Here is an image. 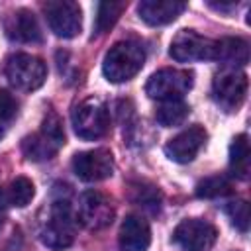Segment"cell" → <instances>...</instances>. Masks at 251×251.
Instances as JSON below:
<instances>
[{
	"mask_svg": "<svg viewBox=\"0 0 251 251\" xmlns=\"http://www.w3.org/2000/svg\"><path fill=\"white\" fill-rule=\"evenodd\" d=\"M143 63H145L143 45L139 41L126 39L114 43L108 49L102 63V71L110 82H126L143 69Z\"/></svg>",
	"mask_w": 251,
	"mask_h": 251,
	"instance_id": "1",
	"label": "cell"
},
{
	"mask_svg": "<svg viewBox=\"0 0 251 251\" xmlns=\"http://www.w3.org/2000/svg\"><path fill=\"white\" fill-rule=\"evenodd\" d=\"M65 145V129L63 122L55 112H47L41 129L22 139V151L29 161H49L57 155V151Z\"/></svg>",
	"mask_w": 251,
	"mask_h": 251,
	"instance_id": "2",
	"label": "cell"
},
{
	"mask_svg": "<svg viewBox=\"0 0 251 251\" xmlns=\"http://www.w3.org/2000/svg\"><path fill=\"white\" fill-rule=\"evenodd\" d=\"M39 239L45 247L61 251L73 245L75 241V216L73 206L67 198H55L49 210V220L39 231Z\"/></svg>",
	"mask_w": 251,
	"mask_h": 251,
	"instance_id": "3",
	"label": "cell"
},
{
	"mask_svg": "<svg viewBox=\"0 0 251 251\" xmlns=\"http://www.w3.org/2000/svg\"><path fill=\"white\" fill-rule=\"evenodd\" d=\"M75 133L82 139H100L110 129V112L100 98H86L73 108L71 114Z\"/></svg>",
	"mask_w": 251,
	"mask_h": 251,
	"instance_id": "4",
	"label": "cell"
},
{
	"mask_svg": "<svg viewBox=\"0 0 251 251\" xmlns=\"http://www.w3.org/2000/svg\"><path fill=\"white\" fill-rule=\"evenodd\" d=\"M6 78L18 90H37L47 78V67L43 59L29 53H14L6 59Z\"/></svg>",
	"mask_w": 251,
	"mask_h": 251,
	"instance_id": "5",
	"label": "cell"
},
{
	"mask_svg": "<svg viewBox=\"0 0 251 251\" xmlns=\"http://www.w3.org/2000/svg\"><path fill=\"white\" fill-rule=\"evenodd\" d=\"M192 88V75L180 69H161L153 73L145 84V94L153 100H182Z\"/></svg>",
	"mask_w": 251,
	"mask_h": 251,
	"instance_id": "6",
	"label": "cell"
},
{
	"mask_svg": "<svg viewBox=\"0 0 251 251\" xmlns=\"http://www.w3.org/2000/svg\"><path fill=\"white\" fill-rule=\"evenodd\" d=\"M247 75L235 69H224L214 76L212 96L226 112L237 110L247 96Z\"/></svg>",
	"mask_w": 251,
	"mask_h": 251,
	"instance_id": "7",
	"label": "cell"
},
{
	"mask_svg": "<svg viewBox=\"0 0 251 251\" xmlns=\"http://www.w3.org/2000/svg\"><path fill=\"white\" fill-rule=\"evenodd\" d=\"M169 53L178 63L212 61L216 57V41L196 33L194 29H180L173 37Z\"/></svg>",
	"mask_w": 251,
	"mask_h": 251,
	"instance_id": "8",
	"label": "cell"
},
{
	"mask_svg": "<svg viewBox=\"0 0 251 251\" xmlns=\"http://www.w3.org/2000/svg\"><path fill=\"white\" fill-rule=\"evenodd\" d=\"M43 14L47 18V24L51 31L57 37L71 39L78 35L82 27V12L76 2L71 0H53L43 4Z\"/></svg>",
	"mask_w": 251,
	"mask_h": 251,
	"instance_id": "9",
	"label": "cell"
},
{
	"mask_svg": "<svg viewBox=\"0 0 251 251\" xmlns=\"http://www.w3.org/2000/svg\"><path fill=\"white\" fill-rule=\"evenodd\" d=\"M216 237L218 229L210 222L198 218L182 220L173 231V241L182 251H210Z\"/></svg>",
	"mask_w": 251,
	"mask_h": 251,
	"instance_id": "10",
	"label": "cell"
},
{
	"mask_svg": "<svg viewBox=\"0 0 251 251\" xmlns=\"http://www.w3.org/2000/svg\"><path fill=\"white\" fill-rule=\"evenodd\" d=\"M76 220L88 229H102L114 220V204L106 194L98 190H86L78 200Z\"/></svg>",
	"mask_w": 251,
	"mask_h": 251,
	"instance_id": "11",
	"label": "cell"
},
{
	"mask_svg": "<svg viewBox=\"0 0 251 251\" xmlns=\"http://www.w3.org/2000/svg\"><path fill=\"white\" fill-rule=\"evenodd\" d=\"M73 171L84 182H98L114 175V157L108 149L82 151L73 157Z\"/></svg>",
	"mask_w": 251,
	"mask_h": 251,
	"instance_id": "12",
	"label": "cell"
},
{
	"mask_svg": "<svg viewBox=\"0 0 251 251\" xmlns=\"http://www.w3.org/2000/svg\"><path fill=\"white\" fill-rule=\"evenodd\" d=\"M206 139H208L206 129L196 124V126L186 127L184 131H180L173 139H169L167 145H165V153L171 161L184 165V163H190L200 153Z\"/></svg>",
	"mask_w": 251,
	"mask_h": 251,
	"instance_id": "13",
	"label": "cell"
},
{
	"mask_svg": "<svg viewBox=\"0 0 251 251\" xmlns=\"http://www.w3.org/2000/svg\"><path fill=\"white\" fill-rule=\"evenodd\" d=\"M4 29H6V35L12 41L39 43L43 39V33H41V27H39V22H37L35 14L29 12V10H25V8H20V10L12 12L6 18Z\"/></svg>",
	"mask_w": 251,
	"mask_h": 251,
	"instance_id": "14",
	"label": "cell"
},
{
	"mask_svg": "<svg viewBox=\"0 0 251 251\" xmlns=\"http://www.w3.org/2000/svg\"><path fill=\"white\" fill-rule=\"evenodd\" d=\"M120 251H147L151 243V229L143 216L129 214L120 227Z\"/></svg>",
	"mask_w": 251,
	"mask_h": 251,
	"instance_id": "15",
	"label": "cell"
},
{
	"mask_svg": "<svg viewBox=\"0 0 251 251\" xmlns=\"http://www.w3.org/2000/svg\"><path fill=\"white\" fill-rule=\"evenodd\" d=\"M186 10L184 2L176 0H141L137 4L139 18L149 25H165L175 22Z\"/></svg>",
	"mask_w": 251,
	"mask_h": 251,
	"instance_id": "16",
	"label": "cell"
},
{
	"mask_svg": "<svg viewBox=\"0 0 251 251\" xmlns=\"http://www.w3.org/2000/svg\"><path fill=\"white\" fill-rule=\"evenodd\" d=\"M216 61L224 63L227 69L243 67L249 61V43L241 37H224L216 41Z\"/></svg>",
	"mask_w": 251,
	"mask_h": 251,
	"instance_id": "17",
	"label": "cell"
},
{
	"mask_svg": "<svg viewBox=\"0 0 251 251\" xmlns=\"http://www.w3.org/2000/svg\"><path fill=\"white\" fill-rule=\"evenodd\" d=\"M33 194H35L33 182L29 178H25V176H18L0 192V198H2L4 206L24 208V206H27L31 202Z\"/></svg>",
	"mask_w": 251,
	"mask_h": 251,
	"instance_id": "18",
	"label": "cell"
},
{
	"mask_svg": "<svg viewBox=\"0 0 251 251\" xmlns=\"http://www.w3.org/2000/svg\"><path fill=\"white\" fill-rule=\"evenodd\" d=\"M229 171L241 180L249 176V141L245 133L235 135L229 145Z\"/></svg>",
	"mask_w": 251,
	"mask_h": 251,
	"instance_id": "19",
	"label": "cell"
},
{
	"mask_svg": "<svg viewBox=\"0 0 251 251\" xmlns=\"http://www.w3.org/2000/svg\"><path fill=\"white\" fill-rule=\"evenodd\" d=\"M188 112L190 108L184 100H167L157 106L155 120L163 127H175V126H180L188 118Z\"/></svg>",
	"mask_w": 251,
	"mask_h": 251,
	"instance_id": "20",
	"label": "cell"
},
{
	"mask_svg": "<svg viewBox=\"0 0 251 251\" xmlns=\"http://www.w3.org/2000/svg\"><path fill=\"white\" fill-rule=\"evenodd\" d=\"M126 10V2H100L96 6V18H94V35L106 33L122 16Z\"/></svg>",
	"mask_w": 251,
	"mask_h": 251,
	"instance_id": "21",
	"label": "cell"
},
{
	"mask_svg": "<svg viewBox=\"0 0 251 251\" xmlns=\"http://www.w3.org/2000/svg\"><path fill=\"white\" fill-rule=\"evenodd\" d=\"M229 192H231V182L222 175L208 176L196 184L198 198H218V196H226Z\"/></svg>",
	"mask_w": 251,
	"mask_h": 251,
	"instance_id": "22",
	"label": "cell"
},
{
	"mask_svg": "<svg viewBox=\"0 0 251 251\" xmlns=\"http://www.w3.org/2000/svg\"><path fill=\"white\" fill-rule=\"evenodd\" d=\"M131 200L151 212L159 210V204H161V192L153 186V184H145V182H139L131 188Z\"/></svg>",
	"mask_w": 251,
	"mask_h": 251,
	"instance_id": "23",
	"label": "cell"
},
{
	"mask_svg": "<svg viewBox=\"0 0 251 251\" xmlns=\"http://www.w3.org/2000/svg\"><path fill=\"white\" fill-rule=\"evenodd\" d=\"M226 214L239 231L249 229V204L245 200H233L226 206Z\"/></svg>",
	"mask_w": 251,
	"mask_h": 251,
	"instance_id": "24",
	"label": "cell"
},
{
	"mask_svg": "<svg viewBox=\"0 0 251 251\" xmlns=\"http://www.w3.org/2000/svg\"><path fill=\"white\" fill-rule=\"evenodd\" d=\"M18 114V100L4 88H0V122H10Z\"/></svg>",
	"mask_w": 251,
	"mask_h": 251,
	"instance_id": "25",
	"label": "cell"
},
{
	"mask_svg": "<svg viewBox=\"0 0 251 251\" xmlns=\"http://www.w3.org/2000/svg\"><path fill=\"white\" fill-rule=\"evenodd\" d=\"M4 202H2V198H0V229H2V226H4Z\"/></svg>",
	"mask_w": 251,
	"mask_h": 251,
	"instance_id": "26",
	"label": "cell"
},
{
	"mask_svg": "<svg viewBox=\"0 0 251 251\" xmlns=\"http://www.w3.org/2000/svg\"><path fill=\"white\" fill-rule=\"evenodd\" d=\"M2 135H4V131H2V127H0V139H2Z\"/></svg>",
	"mask_w": 251,
	"mask_h": 251,
	"instance_id": "27",
	"label": "cell"
}]
</instances>
